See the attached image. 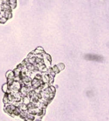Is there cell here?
<instances>
[{"label":"cell","mask_w":109,"mask_h":121,"mask_svg":"<svg viewBox=\"0 0 109 121\" xmlns=\"http://www.w3.org/2000/svg\"><path fill=\"white\" fill-rule=\"evenodd\" d=\"M86 58L87 60H98V58L97 56L94 55H91V54H88L86 56Z\"/></svg>","instance_id":"cell-1"}]
</instances>
